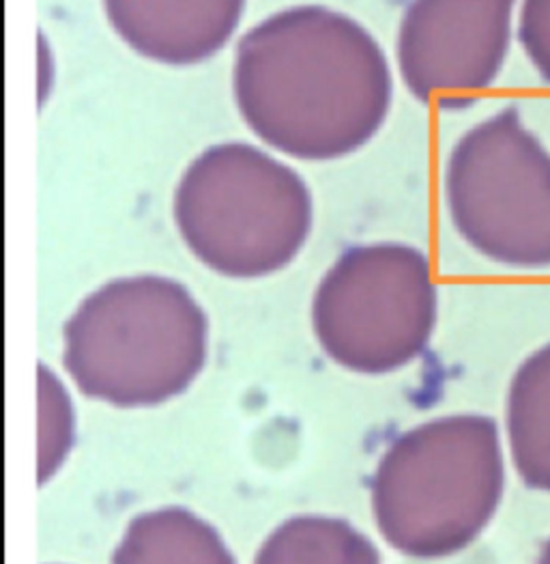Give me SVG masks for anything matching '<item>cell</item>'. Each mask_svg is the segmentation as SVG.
I'll use <instances>...</instances> for the list:
<instances>
[{"instance_id":"cell-8","label":"cell","mask_w":550,"mask_h":564,"mask_svg":"<svg viewBox=\"0 0 550 564\" xmlns=\"http://www.w3.org/2000/svg\"><path fill=\"white\" fill-rule=\"evenodd\" d=\"M245 0H103L114 33L144 58L196 65L229 44Z\"/></svg>"},{"instance_id":"cell-2","label":"cell","mask_w":550,"mask_h":564,"mask_svg":"<svg viewBox=\"0 0 550 564\" xmlns=\"http://www.w3.org/2000/svg\"><path fill=\"white\" fill-rule=\"evenodd\" d=\"M507 448L499 424L454 414L419 424L385 451L372 476V513L383 539L417 561L473 545L504 502Z\"/></svg>"},{"instance_id":"cell-1","label":"cell","mask_w":550,"mask_h":564,"mask_svg":"<svg viewBox=\"0 0 550 564\" xmlns=\"http://www.w3.org/2000/svg\"><path fill=\"white\" fill-rule=\"evenodd\" d=\"M232 89L261 141L297 160L324 162L358 151L381 130L394 85L383 50L360 22L301 4L243 35Z\"/></svg>"},{"instance_id":"cell-3","label":"cell","mask_w":550,"mask_h":564,"mask_svg":"<svg viewBox=\"0 0 550 564\" xmlns=\"http://www.w3.org/2000/svg\"><path fill=\"white\" fill-rule=\"evenodd\" d=\"M207 315L182 282L110 281L63 329V365L78 390L114 408H153L196 381L207 362Z\"/></svg>"},{"instance_id":"cell-5","label":"cell","mask_w":550,"mask_h":564,"mask_svg":"<svg viewBox=\"0 0 550 564\" xmlns=\"http://www.w3.org/2000/svg\"><path fill=\"white\" fill-rule=\"evenodd\" d=\"M459 236L512 270L550 268V151L509 106L471 128L446 166Z\"/></svg>"},{"instance_id":"cell-14","label":"cell","mask_w":550,"mask_h":564,"mask_svg":"<svg viewBox=\"0 0 550 564\" xmlns=\"http://www.w3.org/2000/svg\"><path fill=\"white\" fill-rule=\"evenodd\" d=\"M536 564H550V536L542 543V547L538 552V558H536Z\"/></svg>"},{"instance_id":"cell-10","label":"cell","mask_w":550,"mask_h":564,"mask_svg":"<svg viewBox=\"0 0 550 564\" xmlns=\"http://www.w3.org/2000/svg\"><path fill=\"white\" fill-rule=\"evenodd\" d=\"M112 564H237L220 532L182 507L132 519Z\"/></svg>"},{"instance_id":"cell-12","label":"cell","mask_w":550,"mask_h":564,"mask_svg":"<svg viewBox=\"0 0 550 564\" xmlns=\"http://www.w3.org/2000/svg\"><path fill=\"white\" fill-rule=\"evenodd\" d=\"M42 408L52 414L50 424L42 426V431L52 429L50 437L42 444V480H46L61 466L72 446V403L58 379L47 376L46 367H42Z\"/></svg>"},{"instance_id":"cell-11","label":"cell","mask_w":550,"mask_h":564,"mask_svg":"<svg viewBox=\"0 0 550 564\" xmlns=\"http://www.w3.org/2000/svg\"><path fill=\"white\" fill-rule=\"evenodd\" d=\"M254 564H381V556L353 523L327 516H299L275 528Z\"/></svg>"},{"instance_id":"cell-6","label":"cell","mask_w":550,"mask_h":564,"mask_svg":"<svg viewBox=\"0 0 550 564\" xmlns=\"http://www.w3.org/2000/svg\"><path fill=\"white\" fill-rule=\"evenodd\" d=\"M437 284L428 257L405 243L346 250L322 276L312 326L340 367L385 376L413 362L437 326Z\"/></svg>"},{"instance_id":"cell-7","label":"cell","mask_w":550,"mask_h":564,"mask_svg":"<svg viewBox=\"0 0 550 564\" xmlns=\"http://www.w3.org/2000/svg\"><path fill=\"white\" fill-rule=\"evenodd\" d=\"M518 0H411L398 33V65L415 99L457 110L504 69Z\"/></svg>"},{"instance_id":"cell-4","label":"cell","mask_w":550,"mask_h":564,"mask_svg":"<svg viewBox=\"0 0 550 564\" xmlns=\"http://www.w3.org/2000/svg\"><path fill=\"white\" fill-rule=\"evenodd\" d=\"M185 246L229 279H263L284 270L312 229L306 182L270 153L224 142L202 151L175 192Z\"/></svg>"},{"instance_id":"cell-9","label":"cell","mask_w":550,"mask_h":564,"mask_svg":"<svg viewBox=\"0 0 550 564\" xmlns=\"http://www.w3.org/2000/svg\"><path fill=\"white\" fill-rule=\"evenodd\" d=\"M507 459L520 482L550 496V340L514 371L505 394Z\"/></svg>"},{"instance_id":"cell-13","label":"cell","mask_w":550,"mask_h":564,"mask_svg":"<svg viewBox=\"0 0 550 564\" xmlns=\"http://www.w3.org/2000/svg\"><path fill=\"white\" fill-rule=\"evenodd\" d=\"M516 31L534 69L550 85V0H522Z\"/></svg>"}]
</instances>
